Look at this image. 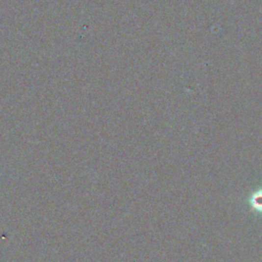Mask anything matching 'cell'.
Returning <instances> with one entry per match:
<instances>
[{
	"label": "cell",
	"instance_id": "obj_1",
	"mask_svg": "<svg viewBox=\"0 0 262 262\" xmlns=\"http://www.w3.org/2000/svg\"><path fill=\"white\" fill-rule=\"evenodd\" d=\"M248 204L252 211L256 213H262V188L255 190L250 195Z\"/></svg>",
	"mask_w": 262,
	"mask_h": 262
}]
</instances>
